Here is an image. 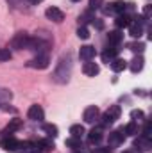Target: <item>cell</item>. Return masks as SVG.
<instances>
[{"label":"cell","instance_id":"1","mask_svg":"<svg viewBox=\"0 0 152 153\" xmlns=\"http://www.w3.org/2000/svg\"><path fill=\"white\" fill-rule=\"evenodd\" d=\"M72 68H74L72 57H70V53H66V55H63V57L59 59V62H57V66H56V70H54L52 78H54L57 84H66V82L70 80V75H72Z\"/></svg>","mask_w":152,"mask_h":153},{"label":"cell","instance_id":"2","mask_svg":"<svg viewBox=\"0 0 152 153\" xmlns=\"http://www.w3.org/2000/svg\"><path fill=\"white\" fill-rule=\"evenodd\" d=\"M29 43H31V36L27 32H18L14 38L11 39V46L14 50H23V48H29Z\"/></svg>","mask_w":152,"mask_h":153},{"label":"cell","instance_id":"3","mask_svg":"<svg viewBox=\"0 0 152 153\" xmlns=\"http://www.w3.org/2000/svg\"><path fill=\"white\" fill-rule=\"evenodd\" d=\"M118 117H120V107H118V105H111V107L104 112V116H102V126L113 125Z\"/></svg>","mask_w":152,"mask_h":153},{"label":"cell","instance_id":"4","mask_svg":"<svg viewBox=\"0 0 152 153\" xmlns=\"http://www.w3.org/2000/svg\"><path fill=\"white\" fill-rule=\"evenodd\" d=\"M143 23H145V18L143 16H140L134 22H131L129 23V34L132 38H141V34H143Z\"/></svg>","mask_w":152,"mask_h":153},{"label":"cell","instance_id":"5","mask_svg":"<svg viewBox=\"0 0 152 153\" xmlns=\"http://www.w3.org/2000/svg\"><path fill=\"white\" fill-rule=\"evenodd\" d=\"M50 59H48V53H38L32 61H29V66L31 68H38V70H45L48 66Z\"/></svg>","mask_w":152,"mask_h":153},{"label":"cell","instance_id":"6","mask_svg":"<svg viewBox=\"0 0 152 153\" xmlns=\"http://www.w3.org/2000/svg\"><path fill=\"white\" fill-rule=\"evenodd\" d=\"M123 139H125V135H123L122 128H118V130H114V132H111V134H109V137H108L109 148H116V146H120V144L123 143Z\"/></svg>","mask_w":152,"mask_h":153},{"label":"cell","instance_id":"7","mask_svg":"<svg viewBox=\"0 0 152 153\" xmlns=\"http://www.w3.org/2000/svg\"><path fill=\"white\" fill-rule=\"evenodd\" d=\"M134 152H149L152 148V143H150V139H147V137H143V135H140L136 141H134Z\"/></svg>","mask_w":152,"mask_h":153},{"label":"cell","instance_id":"8","mask_svg":"<svg viewBox=\"0 0 152 153\" xmlns=\"http://www.w3.org/2000/svg\"><path fill=\"white\" fill-rule=\"evenodd\" d=\"M45 14H47L48 20H52V22H56V23H61V22L65 20V13H63L61 9H57V7H48V9L45 11Z\"/></svg>","mask_w":152,"mask_h":153},{"label":"cell","instance_id":"9","mask_svg":"<svg viewBox=\"0 0 152 153\" xmlns=\"http://www.w3.org/2000/svg\"><path fill=\"white\" fill-rule=\"evenodd\" d=\"M18 143H20V141H16L13 135H5V137L0 141V146H2L5 152H16V150H18Z\"/></svg>","mask_w":152,"mask_h":153},{"label":"cell","instance_id":"10","mask_svg":"<svg viewBox=\"0 0 152 153\" xmlns=\"http://www.w3.org/2000/svg\"><path fill=\"white\" fill-rule=\"evenodd\" d=\"M82 117H84V121H86V123H90V125H91V123H95V121L100 117V111H99L95 105L86 107V111H84V116H82Z\"/></svg>","mask_w":152,"mask_h":153},{"label":"cell","instance_id":"11","mask_svg":"<svg viewBox=\"0 0 152 153\" xmlns=\"http://www.w3.org/2000/svg\"><path fill=\"white\" fill-rule=\"evenodd\" d=\"M125 7H127V4L123 2V0H114L109 4V7H106L104 11L109 14V13H116V14H122V13H125Z\"/></svg>","mask_w":152,"mask_h":153},{"label":"cell","instance_id":"12","mask_svg":"<svg viewBox=\"0 0 152 153\" xmlns=\"http://www.w3.org/2000/svg\"><path fill=\"white\" fill-rule=\"evenodd\" d=\"M95 48L93 46H90V45H84V46H81V50H79V57H81V61H91L93 57H95Z\"/></svg>","mask_w":152,"mask_h":153},{"label":"cell","instance_id":"13","mask_svg":"<svg viewBox=\"0 0 152 153\" xmlns=\"http://www.w3.org/2000/svg\"><path fill=\"white\" fill-rule=\"evenodd\" d=\"M99 71H100L99 64H95V62H91V61H86V62L82 64V73L86 76H95V75H99Z\"/></svg>","mask_w":152,"mask_h":153},{"label":"cell","instance_id":"14","mask_svg":"<svg viewBox=\"0 0 152 153\" xmlns=\"http://www.w3.org/2000/svg\"><path fill=\"white\" fill-rule=\"evenodd\" d=\"M27 116H29V119H32V121H43V119H45V112H43V109H41L39 105H32V107L27 111Z\"/></svg>","mask_w":152,"mask_h":153},{"label":"cell","instance_id":"15","mask_svg":"<svg viewBox=\"0 0 152 153\" xmlns=\"http://www.w3.org/2000/svg\"><path fill=\"white\" fill-rule=\"evenodd\" d=\"M102 126H97V128H93L90 134H88V141H90V144H99L100 141H102Z\"/></svg>","mask_w":152,"mask_h":153},{"label":"cell","instance_id":"16","mask_svg":"<svg viewBox=\"0 0 152 153\" xmlns=\"http://www.w3.org/2000/svg\"><path fill=\"white\" fill-rule=\"evenodd\" d=\"M122 39H123V34L122 32H118V30H113V32H109L108 34V46H116L118 48V45L122 43Z\"/></svg>","mask_w":152,"mask_h":153},{"label":"cell","instance_id":"17","mask_svg":"<svg viewBox=\"0 0 152 153\" xmlns=\"http://www.w3.org/2000/svg\"><path fill=\"white\" fill-rule=\"evenodd\" d=\"M116 53H118V48H116V46H108V48L102 52V61L109 64L113 59H116Z\"/></svg>","mask_w":152,"mask_h":153},{"label":"cell","instance_id":"18","mask_svg":"<svg viewBox=\"0 0 152 153\" xmlns=\"http://www.w3.org/2000/svg\"><path fill=\"white\" fill-rule=\"evenodd\" d=\"M143 62H145V61H143V57H141V55H136V57L131 61V64H129L131 71H132V73H138V71H141V70H143Z\"/></svg>","mask_w":152,"mask_h":153},{"label":"cell","instance_id":"19","mask_svg":"<svg viewBox=\"0 0 152 153\" xmlns=\"http://www.w3.org/2000/svg\"><path fill=\"white\" fill-rule=\"evenodd\" d=\"M131 22H132V18H131L129 14H125V13L118 14V16H116V20H114L116 27H120V29H123V27H129V23H131Z\"/></svg>","mask_w":152,"mask_h":153},{"label":"cell","instance_id":"20","mask_svg":"<svg viewBox=\"0 0 152 153\" xmlns=\"http://www.w3.org/2000/svg\"><path fill=\"white\" fill-rule=\"evenodd\" d=\"M109 64H111V70H113L114 73L123 71V70L127 68V61H125V59H118V57H116V59H113Z\"/></svg>","mask_w":152,"mask_h":153},{"label":"cell","instance_id":"21","mask_svg":"<svg viewBox=\"0 0 152 153\" xmlns=\"http://www.w3.org/2000/svg\"><path fill=\"white\" fill-rule=\"evenodd\" d=\"M36 148L41 150V152H52L56 146H54L52 139H43V141H38V143H36Z\"/></svg>","mask_w":152,"mask_h":153},{"label":"cell","instance_id":"22","mask_svg":"<svg viewBox=\"0 0 152 153\" xmlns=\"http://www.w3.org/2000/svg\"><path fill=\"white\" fill-rule=\"evenodd\" d=\"M122 132H123V135H136L138 134V125L134 121H131L125 126H122Z\"/></svg>","mask_w":152,"mask_h":153},{"label":"cell","instance_id":"23","mask_svg":"<svg viewBox=\"0 0 152 153\" xmlns=\"http://www.w3.org/2000/svg\"><path fill=\"white\" fill-rule=\"evenodd\" d=\"M70 134H72V137L81 139V137L86 134V130H84V126H82V125H72V126H70Z\"/></svg>","mask_w":152,"mask_h":153},{"label":"cell","instance_id":"24","mask_svg":"<svg viewBox=\"0 0 152 153\" xmlns=\"http://www.w3.org/2000/svg\"><path fill=\"white\" fill-rule=\"evenodd\" d=\"M20 126H22V121H20V119H13V121H11V123H9L7 126H5L4 134H5V135H9V134H13L14 130H18Z\"/></svg>","mask_w":152,"mask_h":153},{"label":"cell","instance_id":"25","mask_svg":"<svg viewBox=\"0 0 152 153\" xmlns=\"http://www.w3.org/2000/svg\"><path fill=\"white\" fill-rule=\"evenodd\" d=\"M66 146L72 148V150H75V152H79V150L82 148V143H81V139H77V137H70V139H66Z\"/></svg>","mask_w":152,"mask_h":153},{"label":"cell","instance_id":"26","mask_svg":"<svg viewBox=\"0 0 152 153\" xmlns=\"http://www.w3.org/2000/svg\"><path fill=\"white\" fill-rule=\"evenodd\" d=\"M43 130L48 134V137H57V126L56 125H43Z\"/></svg>","mask_w":152,"mask_h":153},{"label":"cell","instance_id":"27","mask_svg":"<svg viewBox=\"0 0 152 153\" xmlns=\"http://www.w3.org/2000/svg\"><path fill=\"white\" fill-rule=\"evenodd\" d=\"M129 48H131L134 53H141V52L145 50V45H143V43H132V45H129Z\"/></svg>","mask_w":152,"mask_h":153},{"label":"cell","instance_id":"28","mask_svg":"<svg viewBox=\"0 0 152 153\" xmlns=\"http://www.w3.org/2000/svg\"><path fill=\"white\" fill-rule=\"evenodd\" d=\"M11 59V52L7 48H0V62H5Z\"/></svg>","mask_w":152,"mask_h":153},{"label":"cell","instance_id":"29","mask_svg":"<svg viewBox=\"0 0 152 153\" xmlns=\"http://www.w3.org/2000/svg\"><path fill=\"white\" fill-rule=\"evenodd\" d=\"M77 36H79L81 39H88V38H90V30H88V29L82 25V27H79V30H77Z\"/></svg>","mask_w":152,"mask_h":153},{"label":"cell","instance_id":"30","mask_svg":"<svg viewBox=\"0 0 152 153\" xmlns=\"http://www.w3.org/2000/svg\"><path fill=\"white\" fill-rule=\"evenodd\" d=\"M143 137H147V139H150V123L149 121H145V126H143Z\"/></svg>","mask_w":152,"mask_h":153},{"label":"cell","instance_id":"31","mask_svg":"<svg viewBox=\"0 0 152 153\" xmlns=\"http://www.w3.org/2000/svg\"><path fill=\"white\" fill-rule=\"evenodd\" d=\"M104 0H90V9H99Z\"/></svg>","mask_w":152,"mask_h":153},{"label":"cell","instance_id":"32","mask_svg":"<svg viewBox=\"0 0 152 153\" xmlns=\"http://www.w3.org/2000/svg\"><path fill=\"white\" fill-rule=\"evenodd\" d=\"M93 153H111V148H93Z\"/></svg>","mask_w":152,"mask_h":153},{"label":"cell","instance_id":"33","mask_svg":"<svg viewBox=\"0 0 152 153\" xmlns=\"http://www.w3.org/2000/svg\"><path fill=\"white\" fill-rule=\"evenodd\" d=\"M131 117H134V119H136V117L141 119V117H143V112H141V111H132V112H131Z\"/></svg>","mask_w":152,"mask_h":153},{"label":"cell","instance_id":"34","mask_svg":"<svg viewBox=\"0 0 152 153\" xmlns=\"http://www.w3.org/2000/svg\"><path fill=\"white\" fill-rule=\"evenodd\" d=\"M93 25H97V29H102L104 27V23L100 20H97V18H93Z\"/></svg>","mask_w":152,"mask_h":153},{"label":"cell","instance_id":"35","mask_svg":"<svg viewBox=\"0 0 152 153\" xmlns=\"http://www.w3.org/2000/svg\"><path fill=\"white\" fill-rule=\"evenodd\" d=\"M29 2H31V4H34V5H38L39 2H43V0H29Z\"/></svg>","mask_w":152,"mask_h":153},{"label":"cell","instance_id":"36","mask_svg":"<svg viewBox=\"0 0 152 153\" xmlns=\"http://www.w3.org/2000/svg\"><path fill=\"white\" fill-rule=\"evenodd\" d=\"M123 153H136V152H134V150H125Z\"/></svg>","mask_w":152,"mask_h":153},{"label":"cell","instance_id":"37","mask_svg":"<svg viewBox=\"0 0 152 153\" xmlns=\"http://www.w3.org/2000/svg\"><path fill=\"white\" fill-rule=\"evenodd\" d=\"M31 153H41V152H39L38 148H34V150H32V152H31Z\"/></svg>","mask_w":152,"mask_h":153},{"label":"cell","instance_id":"38","mask_svg":"<svg viewBox=\"0 0 152 153\" xmlns=\"http://www.w3.org/2000/svg\"><path fill=\"white\" fill-rule=\"evenodd\" d=\"M72 2H81V0H72Z\"/></svg>","mask_w":152,"mask_h":153},{"label":"cell","instance_id":"39","mask_svg":"<svg viewBox=\"0 0 152 153\" xmlns=\"http://www.w3.org/2000/svg\"><path fill=\"white\" fill-rule=\"evenodd\" d=\"M75 153H81V152H75Z\"/></svg>","mask_w":152,"mask_h":153}]
</instances>
